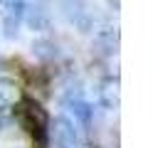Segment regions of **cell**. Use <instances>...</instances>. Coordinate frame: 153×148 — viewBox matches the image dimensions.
<instances>
[{"label":"cell","instance_id":"10","mask_svg":"<svg viewBox=\"0 0 153 148\" xmlns=\"http://www.w3.org/2000/svg\"><path fill=\"white\" fill-rule=\"evenodd\" d=\"M0 3H5V0H0Z\"/></svg>","mask_w":153,"mask_h":148},{"label":"cell","instance_id":"6","mask_svg":"<svg viewBox=\"0 0 153 148\" xmlns=\"http://www.w3.org/2000/svg\"><path fill=\"white\" fill-rule=\"evenodd\" d=\"M94 47L99 54H114L119 47V30L111 25H104L94 32Z\"/></svg>","mask_w":153,"mask_h":148},{"label":"cell","instance_id":"8","mask_svg":"<svg viewBox=\"0 0 153 148\" xmlns=\"http://www.w3.org/2000/svg\"><path fill=\"white\" fill-rule=\"evenodd\" d=\"M99 104L106 111H116L119 109V79H104L99 86Z\"/></svg>","mask_w":153,"mask_h":148},{"label":"cell","instance_id":"2","mask_svg":"<svg viewBox=\"0 0 153 148\" xmlns=\"http://www.w3.org/2000/svg\"><path fill=\"white\" fill-rule=\"evenodd\" d=\"M47 141H52L57 148H79V131L76 123L67 116H57L54 121H50L47 128Z\"/></svg>","mask_w":153,"mask_h":148},{"label":"cell","instance_id":"7","mask_svg":"<svg viewBox=\"0 0 153 148\" xmlns=\"http://www.w3.org/2000/svg\"><path fill=\"white\" fill-rule=\"evenodd\" d=\"M30 52H32V57L37 62L50 64V62H54V59L59 57V47H57V42L50 39V37H35L32 45H30Z\"/></svg>","mask_w":153,"mask_h":148},{"label":"cell","instance_id":"9","mask_svg":"<svg viewBox=\"0 0 153 148\" xmlns=\"http://www.w3.org/2000/svg\"><path fill=\"white\" fill-rule=\"evenodd\" d=\"M20 22H22L20 17H15V15H10V13H7V15L3 17V30H5V37L15 39L17 35H20Z\"/></svg>","mask_w":153,"mask_h":148},{"label":"cell","instance_id":"1","mask_svg":"<svg viewBox=\"0 0 153 148\" xmlns=\"http://www.w3.org/2000/svg\"><path fill=\"white\" fill-rule=\"evenodd\" d=\"M15 111V118L17 123L25 128V133H30L37 143L42 148L47 146V128H50V114H47V109L37 101L35 96H22L20 101L13 106Z\"/></svg>","mask_w":153,"mask_h":148},{"label":"cell","instance_id":"3","mask_svg":"<svg viewBox=\"0 0 153 148\" xmlns=\"http://www.w3.org/2000/svg\"><path fill=\"white\" fill-rule=\"evenodd\" d=\"M62 13L74 25V30H79L82 35H89V32L97 30L94 13L89 10V5L84 3V0H62Z\"/></svg>","mask_w":153,"mask_h":148},{"label":"cell","instance_id":"5","mask_svg":"<svg viewBox=\"0 0 153 148\" xmlns=\"http://www.w3.org/2000/svg\"><path fill=\"white\" fill-rule=\"evenodd\" d=\"M22 22L32 30V32H45L47 27H50V13H47V7L42 3H35L30 0L25 7V15H22Z\"/></svg>","mask_w":153,"mask_h":148},{"label":"cell","instance_id":"4","mask_svg":"<svg viewBox=\"0 0 153 148\" xmlns=\"http://www.w3.org/2000/svg\"><path fill=\"white\" fill-rule=\"evenodd\" d=\"M64 109L72 114L74 123H82V126H91V118H94V106L89 104V99L79 91V86H69L64 94Z\"/></svg>","mask_w":153,"mask_h":148},{"label":"cell","instance_id":"11","mask_svg":"<svg viewBox=\"0 0 153 148\" xmlns=\"http://www.w3.org/2000/svg\"><path fill=\"white\" fill-rule=\"evenodd\" d=\"M0 67H3V62H0Z\"/></svg>","mask_w":153,"mask_h":148}]
</instances>
